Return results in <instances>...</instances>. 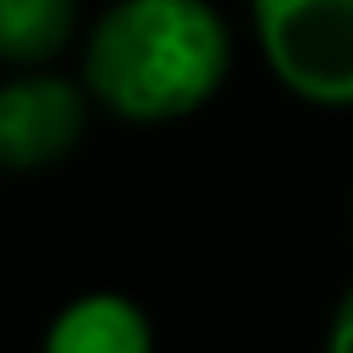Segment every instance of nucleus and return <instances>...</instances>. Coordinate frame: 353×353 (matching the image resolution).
<instances>
[{"label": "nucleus", "instance_id": "2", "mask_svg": "<svg viewBox=\"0 0 353 353\" xmlns=\"http://www.w3.org/2000/svg\"><path fill=\"white\" fill-rule=\"evenodd\" d=\"M248 28L292 99L353 110V0H248Z\"/></svg>", "mask_w": 353, "mask_h": 353}, {"label": "nucleus", "instance_id": "6", "mask_svg": "<svg viewBox=\"0 0 353 353\" xmlns=\"http://www.w3.org/2000/svg\"><path fill=\"white\" fill-rule=\"evenodd\" d=\"M325 347L331 353H353V281L336 292L331 303V320H325Z\"/></svg>", "mask_w": 353, "mask_h": 353}, {"label": "nucleus", "instance_id": "3", "mask_svg": "<svg viewBox=\"0 0 353 353\" xmlns=\"http://www.w3.org/2000/svg\"><path fill=\"white\" fill-rule=\"evenodd\" d=\"M88 105L83 77L17 66V77L0 83V171H44L66 160L88 132Z\"/></svg>", "mask_w": 353, "mask_h": 353}, {"label": "nucleus", "instance_id": "1", "mask_svg": "<svg viewBox=\"0 0 353 353\" xmlns=\"http://www.w3.org/2000/svg\"><path fill=\"white\" fill-rule=\"evenodd\" d=\"M232 22L210 0H110L83 39V88L116 121L204 110L232 77Z\"/></svg>", "mask_w": 353, "mask_h": 353}, {"label": "nucleus", "instance_id": "4", "mask_svg": "<svg viewBox=\"0 0 353 353\" xmlns=\"http://www.w3.org/2000/svg\"><path fill=\"white\" fill-rule=\"evenodd\" d=\"M50 353H149L154 325L127 292H83L44 325Z\"/></svg>", "mask_w": 353, "mask_h": 353}, {"label": "nucleus", "instance_id": "5", "mask_svg": "<svg viewBox=\"0 0 353 353\" xmlns=\"http://www.w3.org/2000/svg\"><path fill=\"white\" fill-rule=\"evenodd\" d=\"M77 0H0V66H50L77 44Z\"/></svg>", "mask_w": 353, "mask_h": 353}]
</instances>
